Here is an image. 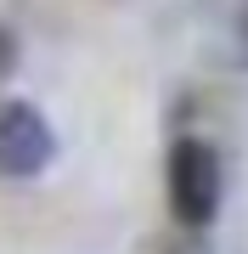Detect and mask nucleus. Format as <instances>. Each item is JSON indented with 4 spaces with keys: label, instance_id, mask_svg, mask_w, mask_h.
I'll return each instance as SVG.
<instances>
[{
    "label": "nucleus",
    "instance_id": "f257e3e1",
    "mask_svg": "<svg viewBox=\"0 0 248 254\" xmlns=\"http://www.w3.org/2000/svg\"><path fill=\"white\" fill-rule=\"evenodd\" d=\"M220 198H226V170H220V153L209 141L186 136L169 147V209L181 226H209L220 215Z\"/></svg>",
    "mask_w": 248,
    "mask_h": 254
},
{
    "label": "nucleus",
    "instance_id": "f03ea898",
    "mask_svg": "<svg viewBox=\"0 0 248 254\" xmlns=\"http://www.w3.org/2000/svg\"><path fill=\"white\" fill-rule=\"evenodd\" d=\"M56 158V136L46 113L34 102H6L0 108V175L6 181H28Z\"/></svg>",
    "mask_w": 248,
    "mask_h": 254
},
{
    "label": "nucleus",
    "instance_id": "7ed1b4c3",
    "mask_svg": "<svg viewBox=\"0 0 248 254\" xmlns=\"http://www.w3.org/2000/svg\"><path fill=\"white\" fill-rule=\"evenodd\" d=\"M11 68H17V40L0 28V85H6V73H11Z\"/></svg>",
    "mask_w": 248,
    "mask_h": 254
},
{
    "label": "nucleus",
    "instance_id": "20e7f679",
    "mask_svg": "<svg viewBox=\"0 0 248 254\" xmlns=\"http://www.w3.org/2000/svg\"><path fill=\"white\" fill-rule=\"evenodd\" d=\"M175 254H203V249H175Z\"/></svg>",
    "mask_w": 248,
    "mask_h": 254
}]
</instances>
